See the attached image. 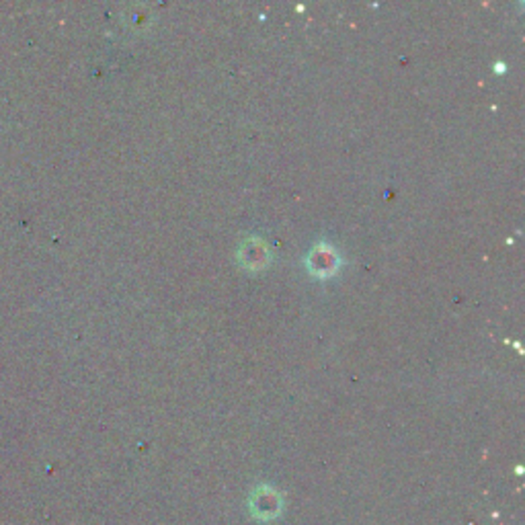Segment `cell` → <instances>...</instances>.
<instances>
[{
  "mask_svg": "<svg viewBox=\"0 0 525 525\" xmlns=\"http://www.w3.org/2000/svg\"><path fill=\"white\" fill-rule=\"evenodd\" d=\"M249 507L250 513H253L258 521H271L281 513V497L271 489V486H258V489L250 494Z\"/></svg>",
  "mask_w": 525,
  "mask_h": 525,
  "instance_id": "1",
  "label": "cell"
}]
</instances>
